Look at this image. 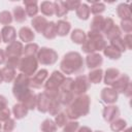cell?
<instances>
[{
	"label": "cell",
	"instance_id": "57",
	"mask_svg": "<svg viewBox=\"0 0 132 132\" xmlns=\"http://www.w3.org/2000/svg\"><path fill=\"white\" fill-rule=\"evenodd\" d=\"M77 132H93V131L91 130V128H89L87 126H82V127H79L78 128Z\"/></svg>",
	"mask_w": 132,
	"mask_h": 132
},
{
	"label": "cell",
	"instance_id": "26",
	"mask_svg": "<svg viewBox=\"0 0 132 132\" xmlns=\"http://www.w3.org/2000/svg\"><path fill=\"white\" fill-rule=\"evenodd\" d=\"M70 38L72 42L76 44H82L87 39V33L81 29H74L70 33Z\"/></svg>",
	"mask_w": 132,
	"mask_h": 132
},
{
	"label": "cell",
	"instance_id": "43",
	"mask_svg": "<svg viewBox=\"0 0 132 132\" xmlns=\"http://www.w3.org/2000/svg\"><path fill=\"white\" fill-rule=\"evenodd\" d=\"M121 34H122V31H121L120 27L117 26V25H114V26L105 34V36H106L107 39L110 41V40H112V39H114V38L121 37Z\"/></svg>",
	"mask_w": 132,
	"mask_h": 132
},
{
	"label": "cell",
	"instance_id": "22",
	"mask_svg": "<svg viewBox=\"0 0 132 132\" xmlns=\"http://www.w3.org/2000/svg\"><path fill=\"white\" fill-rule=\"evenodd\" d=\"M104 20H105V18L102 15H95L93 18L91 24H90V31L102 34V30H103V26H104Z\"/></svg>",
	"mask_w": 132,
	"mask_h": 132
},
{
	"label": "cell",
	"instance_id": "44",
	"mask_svg": "<svg viewBox=\"0 0 132 132\" xmlns=\"http://www.w3.org/2000/svg\"><path fill=\"white\" fill-rule=\"evenodd\" d=\"M110 45L114 46V47H116L118 51H120L121 53H124V52L127 50V47H126V45H125V42H124V40H123L122 37H118V38H114V39L110 40Z\"/></svg>",
	"mask_w": 132,
	"mask_h": 132
},
{
	"label": "cell",
	"instance_id": "40",
	"mask_svg": "<svg viewBox=\"0 0 132 132\" xmlns=\"http://www.w3.org/2000/svg\"><path fill=\"white\" fill-rule=\"evenodd\" d=\"M61 108H62V105H61V103L58 101V99L51 100L50 106H48V109H47V112H48L51 116L56 117L58 113L61 112Z\"/></svg>",
	"mask_w": 132,
	"mask_h": 132
},
{
	"label": "cell",
	"instance_id": "47",
	"mask_svg": "<svg viewBox=\"0 0 132 132\" xmlns=\"http://www.w3.org/2000/svg\"><path fill=\"white\" fill-rule=\"evenodd\" d=\"M20 61H21V58H18V57L6 58L5 66H6V67L13 68V69H16V68H19V66H20Z\"/></svg>",
	"mask_w": 132,
	"mask_h": 132
},
{
	"label": "cell",
	"instance_id": "35",
	"mask_svg": "<svg viewBox=\"0 0 132 132\" xmlns=\"http://www.w3.org/2000/svg\"><path fill=\"white\" fill-rule=\"evenodd\" d=\"M38 51H39V45L35 42H30V43H27L25 45L24 51H23V56H34V57H36Z\"/></svg>",
	"mask_w": 132,
	"mask_h": 132
},
{
	"label": "cell",
	"instance_id": "39",
	"mask_svg": "<svg viewBox=\"0 0 132 132\" xmlns=\"http://www.w3.org/2000/svg\"><path fill=\"white\" fill-rule=\"evenodd\" d=\"M91 7H90V11L94 14V15H101L102 12L105 11V4L103 2H96V1H92L91 2Z\"/></svg>",
	"mask_w": 132,
	"mask_h": 132
},
{
	"label": "cell",
	"instance_id": "15",
	"mask_svg": "<svg viewBox=\"0 0 132 132\" xmlns=\"http://www.w3.org/2000/svg\"><path fill=\"white\" fill-rule=\"evenodd\" d=\"M0 34L2 42H5L7 44L11 43L16 38V31L12 26H3V28L0 31Z\"/></svg>",
	"mask_w": 132,
	"mask_h": 132
},
{
	"label": "cell",
	"instance_id": "13",
	"mask_svg": "<svg viewBox=\"0 0 132 132\" xmlns=\"http://www.w3.org/2000/svg\"><path fill=\"white\" fill-rule=\"evenodd\" d=\"M102 64H103V58L100 54L93 53V54L87 55V57H86V66L90 70L100 68V66Z\"/></svg>",
	"mask_w": 132,
	"mask_h": 132
},
{
	"label": "cell",
	"instance_id": "21",
	"mask_svg": "<svg viewBox=\"0 0 132 132\" xmlns=\"http://www.w3.org/2000/svg\"><path fill=\"white\" fill-rule=\"evenodd\" d=\"M19 37L23 42L30 43L35 39V33L30 27H22L19 31Z\"/></svg>",
	"mask_w": 132,
	"mask_h": 132
},
{
	"label": "cell",
	"instance_id": "37",
	"mask_svg": "<svg viewBox=\"0 0 132 132\" xmlns=\"http://www.w3.org/2000/svg\"><path fill=\"white\" fill-rule=\"evenodd\" d=\"M126 127H127V122L124 119L118 118L110 123V129L113 132H121V131L125 130Z\"/></svg>",
	"mask_w": 132,
	"mask_h": 132
},
{
	"label": "cell",
	"instance_id": "3",
	"mask_svg": "<svg viewBox=\"0 0 132 132\" xmlns=\"http://www.w3.org/2000/svg\"><path fill=\"white\" fill-rule=\"evenodd\" d=\"M106 40L104 36L100 33L89 31L87 33V39L81 44V50L87 55L93 54L96 52H101L106 46Z\"/></svg>",
	"mask_w": 132,
	"mask_h": 132
},
{
	"label": "cell",
	"instance_id": "20",
	"mask_svg": "<svg viewBox=\"0 0 132 132\" xmlns=\"http://www.w3.org/2000/svg\"><path fill=\"white\" fill-rule=\"evenodd\" d=\"M24 5H25V11L27 13V16H30V18H35L39 11V7H38V3L36 0H31V1H28V0H24Z\"/></svg>",
	"mask_w": 132,
	"mask_h": 132
},
{
	"label": "cell",
	"instance_id": "29",
	"mask_svg": "<svg viewBox=\"0 0 132 132\" xmlns=\"http://www.w3.org/2000/svg\"><path fill=\"white\" fill-rule=\"evenodd\" d=\"M103 55L110 60H119L122 57V53L112 45H106L103 50Z\"/></svg>",
	"mask_w": 132,
	"mask_h": 132
},
{
	"label": "cell",
	"instance_id": "4",
	"mask_svg": "<svg viewBox=\"0 0 132 132\" xmlns=\"http://www.w3.org/2000/svg\"><path fill=\"white\" fill-rule=\"evenodd\" d=\"M30 88V76L25 75L23 73H19L14 80H13V86H12V94L14 98L21 102L25 96H27L31 92Z\"/></svg>",
	"mask_w": 132,
	"mask_h": 132
},
{
	"label": "cell",
	"instance_id": "25",
	"mask_svg": "<svg viewBox=\"0 0 132 132\" xmlns=\"http://www.w3.org/2000/svg\"><path fill=\"white\" fill-rule=\"evenodd\" d=\"M36 101H37V95L33 91H31L27 96L23 98L21 103L24 104L29 110H33L36 108Z\"/></svg>",
	"mask_w": 132,
	"mask_h": 132
},
{
	"label": "cell",
	"instance_id": "32",
	"mask_svg": "<svg viewBox=\"0 0 132 132\" xmlns=\"http://www.w3.org/2000/svg\"><path fill=\"white\" fill-rule=\"evenodd\" d=\"M42 35L44 36V38H46V39H48V40L56 38V36H57L56 23H55V22H48L47 25L45 26L43 32H42Z\"/></svg>",
	"mask_w": 132,
	"mask_h": 132
},
{
	"label": "cell",
	"instance_id": "45",
	"mask_svg": "<svg viewBox=\"0 0 132 132\" xmlns=\"http://www.w3.org/2000/svg\"><path fill=\"white\" fill-rule=\"evenodd\" d=\"M73 82L74 79L72 77H65L63 84L60 87V91H64V92H72V88H73Z\"/></svg>",
	"mask_w": 132,
	"mask_h": 132
},
{
	"label": "cell",
	"instance_id": "38",
	"mask_svg": "<svg viewBox=\"0 0 132 132\" xmlns=\"http://www.w3.org/2000/svg\"><path fill=\"white\" fill-rule=\"evenodd\" d=\"M57 126L55 122L51 119H45L41 125H40V130L41 132H56L57 131Z\"/></svg>",
	"mask_w": 132,
	"mask_h": 132
},
{
	"label": "cell",
	"instance_id": "49",
	"mask_svg": "<svg viewBox=\"0 0 132 132\" xmlns=\"http://www.w3.org/2000/svg\"><path fill=\"white\" fill-rule=\"evenodd\" d=\"M15 128V121L14 119H8L7 121L4 122V125H3V130L4 132H12Z\"/></svg>",
	"mask_w": 132,
	"mask_h": 132
},
{
	"label": "cell",
	"instance_id": "12",
	"mask_svg": "<svg viewBox=\"0 0 132 132\" xmlns=\"http://www.w3.org/2000/svg\"><path fill=\"white\" fill-rule=\"evenodd\" d=\"M131 84L130 81V77L127 74H121L119 76V78L111 85V88L118 93V94H124L125 90L127 89V87Z\"/></svg>",
	"mask_w": 132,
	"mask_h": 132
},
{
	"label": "cell",
	"instance_id": "2",
	"mask_svg": "<svg viewBox=\"0 0 132 132\" xmlns=\"http://www.w3.org/2000/svg\"><path fill=\"white\" fill-rule=\"evenodd\" d=\"M60 69L63 74H79L85 70V61L77 52H68L64 55Z\"/></svg>",
	"mask_w": 132,
	"mask_h": 132
},
{
	"label": "cell",
	"instance_id": "36",
	"mask_svg": "<svg viewBox=\"0 0 132 132\" xmlns=\"http://www.w3.org/2000/svg\"><path fill=\"white\" fill-rule=\"evenodd\" d=\"M54 5H55V14L58 18H62L68 13V9L66 8L64 1H60V0L55 1Z\"/></svg>",
	"mask_w": 132,
	"mask_h": 132
},
{
	"label": "cell",
	"instance_id": "31",
	"mask_svg": "<svg viewBox=\"0 0 132 132\" xmlns=\"http://www.w3.org/2000/svg\"><path fill=\"white\" fill-rule=\"evenodd\" d=\"M75 12H76V16L79 20L86 21V20H88L90 18V14H91L90 6L88 4H86V3H80V5L76 8Z\"/></svg>",
	"mask_w": 132,
	"mask_h": 132
},
{
	"label": "cell",
	"instance_id": "53",
	"mask_svg": "<svg viewBox=\"0 0 132 132\" xmlns=\"http://www.w3.org/2000/svg\"><path fill=\"white\" fill-rule=\"evenodd\" d=\"M131 39H132V35H131V33L126 34V35L124 36V38H123V40H124V42H125V45H126L127 50H130L131 46H132V44H131Z\"/></svg>",
	"mask_w": 132,
	"mask_h": 132
},
{
	"label": "cell",
	"instance_id": "52",
	"mask_svg": "<svg viewBox=\"0 0 132 132\" xmlns=\"http://www.w3.org/2000/svg\"><path fill=\"white\" fill-rule=\"evenodd\" d=\"M10 114H11V110L8 107L0 109V122H5L8 119H10Z\"/></svg>",
	"mask_w": 132,
	"mask_h": 132
},
{
	"label": "cell",
	"instance_id": "60",
	"mask_svg": "<svg viewBox=\"0 0 132 132\" xmlns=\"http://www.w3.org/2000/svg\"><path fill=\"white\" fill-rule=\"evenodd\" d=\"M1 128H2V125H1V122H0V130H1Z\"/></svg>",
	"mask_w": 132,
	"mask_h": 132
},
{
	"label": "cell",
	"instance_id": "24",
	"mask_svg": "<svg viewBox=\"0 0 132 132\" xmlns=\"http://www.w3.org/2000/svg\"><path fill=\"white\" fill-rule=\"evenodd\" d=\"M117 14L118 16L123 20H131V11L130 5L128 3H121L117 7Z\"/></svg>",
	"mask_w": 132,
	"mask_h": 132
},
{
	"label": "cell",
	"instance_id": "51",
	"mask_svg": "<svg viewBox=\"0 0 132 132\" xmlns=\"http://www.w3.org/2000/svg\"><path fill=\"white\" fill-rule=\"evenodd\" d=\"M116 24H114V21H113V19H111V18H105V20H104V26H103V30H102V33H104V35L114 26Z\"/></svg>",
	"mask_w": 132,
	"mask_h": 132
},
{
	"label": "cell",
	"instance_id": "10",
	"mask_svg": "<svg viewBox=\"0 0 132 132\" xmlns=\"http://www.w3.org/2000/svg\"><path fill=\"white\" fill-rule=\"evenodd\" d=\"M23 51H24L23 43L21 41L14 40L11 43L7 44V46L5 48V56H6V58H12V57L22 58Z\"/></svg>",
	"mask_w": 132,
	"mask_h": 132
},
{
	"label": "cell",
	"instance_id": "55",
	"mask_svg": "<svg viewBox=\"0 0 132 132\" xmlns=\"http://www.w3.org/2000/svg\"><path fill=\"white\" fill-rule=\"evenodd\" d=\"M6 62V56H5V51L0 48V65L5 64Z\"/></svg>",
	"mask_w": 132,
	"mask_h": 132
},
{
	"label": "cell",
	"instance_id": "59",
	"mask_svg": "<svg viewBox=\"0 0 132 132\" xmlns=\"http://www.w3.org/2000/svg\"><path fill=\"white\" fill-rule=\"evenodd\" d=\"M124 132H131V128H127V129H125V130H123Z\"/></svg>",
	"mask_w": 132,
	"mask_h": 132
},
{
	"label": "cell",
	"instance_id": "42",
	"mask_svg": "<svg viewBox=\"0 0 132 132\" xmlns=\"http://www.w3.org/2000/svg\"><path fill=\"white\" fill-rule=\"evenodd\" d=\"M54 122H55V124H56V126L58 128H63L67 124L68 118H67V116H66L65 112H60V113H58L55 117V121Z\"/></svg>",
	"mask_w": 132,
	"mask_h": 132
},
{
	"label": "cell",
	"instance_id": "33",
	"mask_svg": "<svg viewBox=\"0 0 132 132\" xmlns=\"http://www.w3.org/2000/svg\"><path fill=\"white\" fill-rule=\"evenodd\" d=\"M12 16H13V20L18 23H24L26 20H27V13L25 11V8H23L22 6L18 5L13 8V11H12Z\"/></svg>",
	"mask_w": 132,
	"mask_h": 132
},
{
	"label": "cell",
	"instance_id": "58",
	"mask_svg": "<svg viewBox=\"0 0 132 132\" xmlns=\"http://www.w3.org/2000/svg\"><path fill=\"white\" fill-rule=\"evenodd\" d=\"M3 82V76H2V72H1V69H0V84Z\"/></svg>",
	"mask_w": 132,
	"mask_h": 132
},
{
	"label": "cell",
	"instance_id": "41",
	"mask_svg": "<svg viewBox=\"0 0 132 132\" xmlns=\"http://www.w3.org/2000/svg\"><path fill=\"white\" fill-rule=\"evenodd\" d=\"M13 21V16L10 11L3 10L0 12V24L4 26H10V24Z\"/></svg>",
	"mask_w": 132,
	"mask_h": 132
},
{
	"label": "cell",
	"instance_id": "5",
	"mask_svg": "<svg viewBox=\"0 0 132 132\" xmlns=\"http://www.w3.org/2000/svg\"><path fill=\"white\" fill-rule=\"evenodd\" d=\"M38 61L37 58L34 56H23L20 61V66L19 70L21 73L28 75V76H33L38 69Z\"/></svg>",
	"mask_w": 132,
	"mask_h": 132
},
{
	"label": "cell",
	"instance_id": "48",
	"mask_svg": "<svg viewBox=\"0 0 132 132\" xmlns=\"http://www.w3.org/2000/svg\"><path fill=\"white\" fill-rule=\"evenodd\" d=\"M120 29H121V31H124L127 34L131 33L132 32V22H131V20H123V21H121Z\"/></svg>",
	"mask_w": 132,
	"mask_h": 132
},
{
	"label": "cell",
	"instance_id": "56",
	"mask_svg": "<svg viewBox=\"0 0 132 132\" xmlns=\"http://www.w3.org/2000/svg\"><path fill=\"white\" fill-rule=\"evenodd\" d=\"M131 93H132V85L130 84L128 87H127V89L125 90V92H124V95L126 96V97H130L131 96Z\"/></svg>",
	"mask_w": 132,
	"mask_h": 132
},
{
	"label": "cell",
	"instance_id": "23",
	"mask_svg": "<svg viewBox=\"0 0 132 132\" xmlns=\"http://www.w3.org/2000/svg\"><path fill=\"white\" fill-rule=\"evenodd\" d=\"M11 112L13 113L14 119H16V120H21V119L25 118L26 116H28L29 109H28L24 104H22L21 102H19V103L14 104V105L12 106V110H11Z\"/></svg>",
	"mask_w": 132,
	"mask_h": 132
},
{
	"label": "cell",
	"instance_id": "50",
	"mask_svg": "<svg viewBox=\"0 0 132 132\" xmlns=\"http://www.w3.org/2000/svg\"><path fill=\"white\" fill-rule=\"evenodd\" d=\"M64 3L68 11H70V10H76V8L80 5L81 2L78 0H67V1H64Z\"/></svg>",
	"mask_w": 132,
	"mask_h": 132
},
{
	"label": "cell",
	"instance_id": "1",
	"mask_svg": "<svg viewBox=\"0 0 132 132\" xmlns=\"http://www.w3.org/2000/svg\"><path fill=\"white\" fill-rule=\"evenodd\" d=\"M91 99L87 94L78 95L74 97L73 101L66 108V116L71 121H75L80 117H86L90 112Z\"/></svg>",
	"mask_w": 132,
	"mask_h": 132
},
{
	"label": "cell",
	"instance_id": "9",
	"mask_svg": "<svg viewBox=\"0 0 132 132\" xmlns=\"http://www.w3.org/2000/svg\"><path fill=\"white\" fill-rule=\"evenodd\" d=\"M47 77H48V71L46 69L37 70V72L32 77H30V88L40 89L41 87H43Z\"/></svg>",
	"mask_w": 132,
	"mask_h": 132
},
{
	"label": "cell",
	"instance_id": "30",
	"mask_svg": "<svg viewBox=\"0 0 132 132\" xmlns=\"http://www.w3.org/2000/svg\"><path fill=\"white\" fill-rule=\"evenodd\" d=\"M74 99V94L73 92H64L60 91L59 96H58V101L61 103L62 106H68Z\"/></svg>",
	"mask_w": 132,
	"mask_h": 132
},
{
	"label": "cell",
	"instance_id": "16",
	"mask_svg": "<svg viewBox=\"0 0 132 132\" xmlns=\"http://www.w3.org/2000/svg\"><path fill=\"white\" fill-rule=\"evenodd\" d=\"M103 73V81L106 86H111L121 75L120 70L117 68H107Z\"/></svg>",
	"mask_w": 132,
	"mask_h": 132
},
{
	"label": "cell",
	"instance_id": "18",
	"mask_svg": "<svg viewBox=\"0 0 132 132\" xmlns=\"http://www.w3.org/2000/svg\"><path fill=\"white\" fill-rule=\"evenodd\" d=\"M47 23H48V21L46 20V18L42 16V15H36L31 21V25H32L33 29L37 33H40V34H42V32H43L45 26L47 25Z\"/></svg>",
	"mask_w": 132,
	"mask_h": 132
},
{
	"label": "cell",
	"instance_id": "28",
	"mask_svg": "<svg viewBox=\"0 0 132 132\" xmlns=\"http://www.w3.org/2000/svg\"><path fill=\"white\" fill-rule=\"evenodd\" d=\"M88 79L91 84H100L101 80L103 79V70L101 68L93 69L88 73Z\"/></svg>",
	"mask_w": 132,
	"mask_h": 132
},
{
	"label": "cell",
	"instance_id": "7",
	"mask_svg": "<svg viewBox=\"0 0 132 132\" xmlns=\"http://www.w3.org/2000/svg\"><path fill=\"white\" fill-rule=\"evenodd\" d=\"M65 77L66 76L61 71L58 70L53 71L51 76L47 77V79L43 85L44 90H60V87L63 84Z\"/></svg>",
	"mask_w": 132,
	"mask_h": 132
},
{
	"label": "cell",
	"instance_id": "19",
	"mask_svg": "<svg viewBox=\"0 0 132 132\" xmlns=\"http://www.w3.org/2000/svg\"><path fill=\"white\" fill-rule=\"evenodd\" d=\"M56 30H57V35L64 37L70 33L71 30V24L68 21L65 20H59L56 23Z\"/></svg>",
	"mask_w": 132,
	"mask_h": 132
},
{
	"label": "cell",
	"instance_id": "17",
	"mask_svg": "<svg viewBox=\"0 0 132 132\" xmlns=\"http://www.w3.org/2000/svg\"><path fill=\"white\" fill-rule=\"evenodd\" d=\"M51 100L47 98V96L44 93H39L37 94V101H36V108L38 109L39 112L45 113L47 112L48 106H50Z\"/></svg>",
	"mask_w": 132,
	"mask_h": 132
},
{
	"label": "cell",
	"instance_id": "11",
	"mask_svg": "<svg viewBox=\"0 0 132 132\" xmlns=\"http://www.w3.org/2000/svg\"><path fill=\"white\" fill-rule=\"evenodd\" d=\"M100 97H101L102 102H104L106 105H111V104H114L118 101L119 94L112 88L105 87V88H103L101 90Z\"/></svg>",
	"mask_w": 132,
	"mask_h": 132
},
{
	"label": "cell",
	"instance_id": "8",
	"mask_svg": "<svg viewBox=\"0 0 132 132\" xmlns=\"http://www.w3.org/2000/svg\"><path fill=\"white\" fill-rule=\"evenodd\" d=\"M90 87H91V82L89 81L88 76L84 75V74H80V75H77L74 79L72 92L75 96L82 95V94H86L88 92Z\"/></svg>",
	"mask_w": 132,
	"mask_h": 132
},
{
	"label": "cell",
	"instance_id": "14",
	"mask_svg": "<svg viewBox=\"0 0 132 132\" xmlns=\"http://www.w3.org/2000/svg\"><path fill=\"white\" fill-rule=\"evenodd\" d=\"M103 119L105 122L107 123H111L112 121H114L116 119L119 118L120 116V109L117 105L111 104V105H106L103 108V112H102Z\"/></svg>",
	"mask_w": 132,
	"mask_h": 132
},
{
	"label": "cell",
	"instance_id": "27",
	"mask_svg": "<svg viewBox=\"0 0 132 132\" xmlns=\"http://www.w3.org/2000/svg\"><path fill=\"white\" fill-rule=\"evenodd\" d=\"M39 10L44 16H52L55 14V5L52 1H42L39 6Z\"/></svg>",
	"mask_w": 132,
	"mask_h": 132
},
{
	"label": "cell",
	"instance_id": "46",
	"mask_svg": "<svg viewBox=\"0 0 132 132\" xmlns=\"http://www.w3.org/2000/svg\"><path fill=\"white\" fill-rule=\"evenodd\" d=\"M79 128V123L77 121H70L63 127V132H77Z\"/></svg>",
	"mask_w": 132,
	"mask_h": 132
},
{
	"label": "cell",
	"instance_id": "6",
	"mask_svg": "<svg viewBox=\"0 0 132 132\" xmlns=\"http://www.w3.org/2000/svg\"><path fill=\"white\" fill-rule=\"evenodd\" d=\"M36 58L41 65H53L58 61V53L51 47L44 46L39 48Z\"/></svg>",
	"mask_w": 132,
	"mask_h": 132
},
{
	"label": "cell",
	"instance_id": "61",
	"mask_svg": "<svg viewBox=\"0 0 132 132\" xmlns=\"http://www.w3.org/2000/svg\"><path fill=\"white\" fill-rule=\"evenodd\" d=\"M94 132H103V131H99V130H98V131H94Z\"/></svg>",
	"mask_w": 132,
	"mask_h": 132
},
{
	"label": "cell",
	"instance_id": "54",
	"mask_svg": "<svg viewBox=\"0 0 132 132\" xmlns=\"http://www.w3.org/2000/svg\"><path fill=\"white\" fill-rule=\"evenodd\" d=\"M7 104H8L7 99H6L3 95H0V109L6 108V107H7Z\"/></svg>",
	"mask_w": 132,
	"mask_h": 132
},
{
	"label": "cell",
	"instance_id": "34",
	"mask_svg": "<svg viewBox=\"0 0 132 132\" xmlns=\"http://www.w3.org/2000/svg\"><path fill=\"white\" fill-rule=\"evenodd\" d=\"M2 76H3V81L5 82H11L14 80L16 74H15V69L10 68V67H4L1 69Z\"/></svg>",
	"mask_w": 132,
	"mask_h": 132
}]
</instances>
